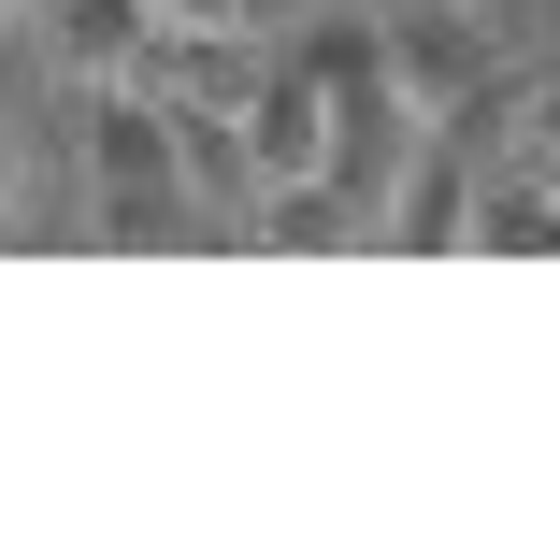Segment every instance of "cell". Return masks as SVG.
<instances>
[{"label": "cell", "instance_id": "obj_5", "mask_svg": "<svg viewBox=\"0 0 560 546\" xmlns=\"http://www.w3.org/2000/svg\"><path fill=\"white\" fill-rule=\"evenodd\" d=\"M30 30L72 86H130L144 44H159V0H30Z\"/></svg>", "mask_w": 560, "mask_h": 546}, {"label": "cell", "instance_id": "obj_9", "mask_svg": "<svg viewBox=\"0 0 560 546\" xmlns=\"http://www.w3.org/2000/svg\"><path fill=\"white\" fill-rule=\"evenodd\" d=\"M0 15H30V0H0Z\"/></svg>", "mask_w": 560, "mask_h": 546}, {"label": "cell", "instance_id": "obj_8", "mask_svg": "<svg viewBox=\"0 0 560 546\" xmlns=\"http://www.w3.org/2000/svg\"><path fill=\"white\" fill-rule=\"evenodd\" d=\"M30 201V144H15V116H0V216Z\"/></svg>", "mask_w": 560, "mask_h": 546}, {"label": "cell", "instance_id": "obj_7", "mask_svg": "<svg viewBox=\"0 0 560 546\" xmlns=\"http://www.w3.org/2000/svg\"><path fill=\"white\" fill-rule=\"evenodd\" d=\"M517 159H532V173H560V72L517 101Z\"/></svg>", "mask_w": 560, "mask_h": 546}, {"label": "cell", "instance_id": "obj_1", "mask_svg": "<svg viewBox=\"0 0 560 546\" xmlns=\"http://www.w3.org/2000/svg\"><path fill=\"white\" fill-rule=\"evenodd\" d=\"M86 201L116 245H215L187 144H173V101H144V86H86Z\"/></svg>", "mask_w": 560, "mask_h": 546}, {"label": "cell", "instance_id": "obj_4", "mask_svg": "<svg viewBox=\"0 0 560 546\" xmlns=\"http://www.w3.org/2000/svg\"><path fill=\"white\" fill-rule=\"evenodd\" d=\"M475 201H489V173H475V144L431 116V144L402 159V187H388V245H417V259H445V245H475Z\"/></svg>", "mask_w": 560, "mask_h": 546}, {"label": "cell", "instance_id": "obj_6", "mask_svg": "<svg viewBox=\"0 0 560 546\" xmlns=\"http://www.w3.org/2000/svg\"><path fill=\"white\" fill-rule=\"evenodd\" d=\"M159 15H187V30H245V44H302L316 0H159Z\"/></svg>", "mask_w": 560, "mask_h": 546}, {"label": "cell", "instance_id": "obj_3", "mask_svg": "<svg viewBox=\"0 0 560 546\" xmlns=\"http://www.w3.org/2000/svg\"><path fill=\"white\" fill-rule=\"evenodd\" d=\"M245 159H259V201L330 173V86H316L302 44H273V72H259V101H245Z\"/></svg>", "mask_w": 560, "mask_h": 546}, {"label": "cell", "instance_id": "obj_2", "mask_svg": "<svg viewBox=\"0 0 560 546\" xmlns=\"http://www.w3.org/2000/svg\"><path fill=\"white\" fill-rule=\"evenodd\" d=\"M388 58H402V86L431 101V116L517 101V86H503V58H489V30H475V0H388Z\"/></svg>", "mask_w": 560, "mask_h": 546}]
</instances>
